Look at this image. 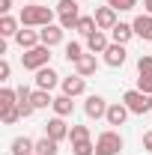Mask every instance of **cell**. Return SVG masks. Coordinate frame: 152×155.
<instances>
[{
	"mask_svg": "<svg viewBox=\"0 0 152 155\" xmlns=\"http://www.w3.org/2000/svg\"><path fill=\"white\" fill-rule=\"evenodd\" d=\"M119 149H122V137L116 134V131L98 134V140H95V155H116Z\"/></svg>",
	"mask_w": 152,
	"mask_h": 155,
	"instance_id": "4",
	"label": "cell"
},
{
	"mask_svg": "<svg viewBox=\"0 0 152 155\" xmlns=\"http://www.w3.org/2000/svg\"><path fill=\"white\" fill-rule=\"evenodd\" d=\"M15 93H18V101H30V96H33V90H30V87H24V84H21Z\"/></svg>",
	"mask_w": 152,
	"mask_h": 155,
	"instance_id": "33",
	"label": "cell"
},
{
	"mask_svg": "<svg viewBox=\"0 0 152 155\" xmlns=\"http://www.w3.org/2000/svg\"><path fill=\"white\" fill-rule=\"evenodd\" d=\"M57 72H54V69H48V66H45V69H39L36 72V90H48V93H51V90H54V87H57Z\"/></svg>",
	"mask_w": 152,
	"mask_h": 155,
	"instance_id": "9",
	"label": "cell"
},
{
	"mask_svg": "<svg viewBox=\"0 0 152 155\" xmlns=\"http://www.w3.org/2000/svg\"><path fill=\"white\" fill-rule=\"evenodd\" d=\"M111 36H114V42H116V45H125V42L134 36V27H131V24H122V21H119L114 30H111Z\"/></svg>",
	"mask_w": 152,
	"mask_h": 155,
	"instance_id": "17",
	"label": "cell"
},
{
	"mask_svg": "<svg viewBox=\"0 0 152 155\" xmlns=\"http://www.w3.org/2000/svg\"><path fill=\"white\" fill-rule=\"evenodd\" d=\"M9 9H12V0H0V12H3V15H6V12H9Z\"/></svg>",
	"mask_w": 152,
	"mask_h": 155,
	"instance_id": "37",
	"label": "cell"
},
{
	"mask_svg": "<svg viewBox=\"0 0 152 155\" xmlns=\"http://www.w3.org/2000/svg\"><path fill=\"white\" fill-rule=\"evenodd\" d=\"M33 155H39V152H33Z\"/></svg>",
	"mask_w": 152,
	"mask_h": 155,
	"instance_id": "40",
	"label": "cell"
},
{
	"mask_svg": "<svg viewBox=\"0 0 152 155\" xmlns=\"http://www.w3.org/2000/svg\"><path fill=\"white\" fill-rule=\"evenodd\" d=\"M87 90V84H84V75H72V78H63V96H81Z\"/></svg>",
	"mask_w": 152,
	"mask_h": 155,
	"instance_id": "10",
	"label": "cell"
},
{
	"mask_svg": "<svg viewBox=\"0 0 152 155\" xmlns=\"http://www.w3.org/2000/svg\"><path fill=\"white\" fill-rule=\"evenodd\" d=\"M95 27L98 30H114L116 27V9H111V6H101V9H95Z\"/></svg>",
	"mask_w": 152,
	"mask_h": 155,
	"instance_id": "7",
	"label": "cell"
},
{
	"mask_svg": "<svg viewBox=\"0 0 152 155\" xmlns=\"http://www.w3.org/2000/svg\"><path fill=\"white\" fill-rule=\"evenodd\" d=\"M48 60H51V48H48V45H36V48H30V51H24V54H21L24 69H33V72L45 69V66H48Z\"/></svg>",
	"mask_w": 152,
	"mask_h": 155,
	"instance_id": "2",
	"label": "cell"
},
{
	"mask_svg": "<svg viewBox=\"0 0 152 155\" xmlns=\"http://www.w3.org/2000/svg\"><path fill=\"white\" fill-rule=\"evenodd\" d=\"M143 6H146V15H152V0H143Z\"/></svg>",
	"mask_w": 152,
	"mask_h": 155,
	"instance_id": "38",
	"label": "cell"
},
{
	"mask_svg": "<svg viewBox=\"0 0 152 155\" xmlns=\"http://www.w3.org/2000/svg\"><path fill=\"white\" fill-rule=\"evenodd\" d=\"M72 152H75V155H93L95 146L90 143V140H78V143H72Z\"/></svg>",
	"mask_w": 152,
	"mask_h": 155,
	"instance_id": "27",
	"label": "cell"
},
{
	"mask_svg": "<svg viewBox=\"0 0 152 155\" xmlns=\"http://www.w3.org/2000/svg\"><path fill=\"white\" fill-rule=\"evenodd\" d=\"M75 30H78V33H84V36H90V33H95L98 27H95V18H93V15H81Z\"/></svg>",
	"mask_w": 152,
	"mask_h": 155,
	"instance_id": "23",
	"label": "cell"
},
{
	"mask_svg": "<svg viewBox=\"0 0 152 155\" xmlns=\"http://www.w3.org/2000/svg\"><path fill=\"white\" fill-rule=\"evenodd\" d=\"M18 104V93L15 90H0V110H9V107H15Z\"/></svg>",
	"mask_w": 152,
	"mask_h": 155,
	"instance_id": "22",
	"label": "cell"
},
{
	"mask_svg": "<svg viewBox=\"0 0 152 155\" xmlns=\"http://www.w3.org/2000/svg\"><path fill=\"white\" fill-rule=\"evenodd\" d=\"M30 101H33V107H48V104H54V98L48 96V90H36V93L30 96Z\"/></svg>",
	"mask_w": 152,
	"mask_h": 155,
	"instance_id": "25",
	"label": "cell"
},
{
	"mask_svg": "<svg viewBox=\"0 0 152 155\" xmlns=\"http://www.w3.org/2000/svg\"><path fill=\"white\" fill-rule=\"evenodd\" d=\"M104 63H107V66H122V63H125V45H111V48H107V51H104Z\"/></svg>",
	"mask_w": 152,
	"mask_h": 155,
	"instance_id": "14",
	"label": "cell"
},
{
	"mask_svg": "<svg viewBox=\"0 0 152 155\" xmlns=\"http://www.w3.org/2000/svg\"><path fill=\"white\" fill-rule=\"evenodd\" d=\"M69 137H72V143H78V140H90V128H87V125H72Z\"/></svg>",
	"mask_w": 152,
	"mask_h": 155,
	"instance_id": "29",
	"label": "cell"
},
{
	"mask_svg": "<svg viewBox=\"0 0 152 155\" xmlns=\"http://www.w3.org/2000/svg\"><path fill=\"white\" fill-rule=\"evenodd\" d=\"M84 110L90 119H101V116H107V101L101 96H90L87 98V104H84Z\"/></svg>",
	"mask_w": 152,
	"mask_h": 155,
	"instance_id": "8",
	"label": "cell"
},
{
	"mask_svg": "<svg viewBox=\"0 0 152 155\" xmlns=\"http://www.w3.org/2000/svg\"><path fill=\"white\" fill-rule=\"evenodd\" d=\"M131 27H134V36L149 39V42H152V15H137Z\"/></svg>",
	"mask_w": 152,
	"mask_h": 155,
	"instance_id": "12",
	"label": "cell"
},
{
	"mask_svg": "<svg viewBox=\"0 0 152 155\" xmlns=\"http://www.w3.org/2000/svg\"><path fill=\"white\" fill-rule=\"evenodd\" d=\"M54 110H57V116H69L72 110H75L72 96H57V98H54Z\"/></svg>",
	"mask_w": 152,
	"mask_h": 155,
	"instance_id": "20",
	"label": "cell"
},
{
	"mask_svg": "<svg viewBox=\"0 0 152 155\" xmlns=\"http://www.w3.org/2000/svg\"><path fill=\"white\" fill-rule=\"evenodd\" d=\"M137 90L146 93V96H152V72H143V75L137 78Z\"/></svg>",
	"mask_w": 152,
	"mask_h": 155,
	"instance_id": "28",
	"label": "cell"
},
{
	"mask_svg": "<svg viewBox=\"0 0 152 155\" xmlns=\"http://www.w3.org/2000/svg\"><path fill=\"white\" fill-rule=\"evenodd\" d=\"M107 6L111 9H119V12H131L134 6H137V0H107Z\"/></svg>",
	"mask_w": 152,
	"mask_h": 155,
	"instance_id": "30",
	"label": "cell"
},
{
	"mask_svg": "<svg viewBox=\"0 0 152 155\" xmlns=\"http://www.w3.org/2000/svg\"><path fill=\"white\" fill-rule=\"evenodd\" d=\"M95 66H98V63H95V57H93V54H84V57L75 63L78 75H84V78H87V75H93V72H95Z\"/></svg>",
	"mask_w": 152,
	"mask_h": 155,
	"instance_id": "19",
	"label": "cell"
},
{
	"mask_svg": "<svg viewBox=\"0 0 152 155\" xmlns=\"http://www.w3.org/2000/svg\"><path fill=\"white\" fill-rule=\"evenodd\" d=\"M81 57H84V48H81L78 42H69V45H66V60H69V63H78Z\"/></svg>",
	"mask_w": 152,
	"mask_h": 155,
	"instance_id": "26",
	"label": "cell"
},
{
	"mask_svg": "<svg viewBox=\"0 0 152 155\" xmlns=\"http://www.w3.org/2000/svg\"><path fill=\"white\" fill-rule=\"evenodd\" d=\"M122 104L131 110V114H146L152 104H149V96L146 93H140V90H128L125 96H122Z\"/></svg>",
	"mask_w": 152,
	"mask_h": 155,
	"instance_id": "5",
	"label": "cell"
},
{
	"mask_svg": "<svg viewBox=\"0 0 152 155\" xmlns=\"http://www.w3.org/2000/svg\"><path fill=\"white\" fill-rule=\"evenodd\" d=\"M128 114H131V110H128V107H125V104L119 101V104H111V107H107V116H104V119H107L111 125H122Z\"/></svg>",
	"mask_w": 152,
	"mask_h": 155,
	"instance_id": "15",
	"label": "cell"
},
{
	"mask_svg": "<svg viewBox=\"0 0 152 155\" xmlns=\"http://www.w3.org/2000/svg\"><path fill=\"white\" fill-rule=\"evenodd\" d=\"M143 149H149V152H152V131L143 134Z\"/></svg>",
	"mask_w": 152,
	"mask_h": 155,
	"instance_id": "36",
	"label": "cell"
},
{
	"mask_svg": "<svg viewBox=\"0 0 152 155\" xmlns=\"http://www.w3.org/2000/svg\"><path fill=\"white\" fill-rule=\"evenodd\" d=\"M0 116H3L6 125H12V122H18V119H21V110H18V104H15V107H9V110H0Z\"/></svg>",
	"mask_w": 152,
	"mask_h": 155,
	"instance_id": "31",
	"label": "cell"
},
{
	"mask_svg": "<svg viewBox=\"0 0 152 155\" xmlns=\"http://www.w3.org/2000/svg\"><path fill=\"white\" fill-rule=\"evenodd\" d=\"M87 48H90L93 54H104L111 45H107V36H104L101 30H95V33H90V36H87Z\"/></svg>",
	"mask_w": 152,
	"mask_h": 155,
	"instance_id": "13",
	"label": "cell"
},
{
	"mask_svg": "<svg viewBox=\"0 0 152 155\" xmlns=\"http://www.w3.org/2000/svg\"><path fill=\"white\" fill-rule=\"evenodd\" d=\"M0 36L3 39L6 36H18V21L9 18V15H3V18H0Z\"/></svg>",
	"mask_w": 152,
	"mask_h": 155,
	"instance_id": "21",
	"label": "cell"
},
{
	"mask_svg": "<svg viewBox=\"0 0 152 155\" xmlns=\"http://www.w3.org/2000/svg\"><path fill=\"white\" fill-rule=\"evenodd\" d=\"M9 72H12V69H9V63L3 60V63H0V81H9Z\"/></svg>",
	"mask_w": 152,
	"mask_h": 155,
	"instance_id": "35",
	"label": "cell"
},
{
	"mask_svg": "<svg viewBox=\"0 0 152 155\" xmlns=\"http://www.w3.org/2000/svg\"><path fill=\"white\" fill-rule=\"evenodd\" d=\"M137 69H140V75H143V72H152V54H140Z\"/></svg>",
	"mask_w": 152,
	"mask_h": 155,
	"instance_id": "32",
	"label": "cell"
},
{
	"mask_svg": "<svg viewBox=\"0 0 152 155\" xmlns=\"http://www.w3.org/2000/svg\"><path fill=\"white\" fill-rule=\"evenodd\" d=\"M54 21V12L48 6H24L21 9V24L24 27H48Z\"/></svg>",
	"mask_w": 152,
	"mask_h": 155,
	"instance_id": "1",
	"label": "cell"
},
{
	"mask_svg": "<svg viewBox=\"0 0 152 155\" xmlns=\"http://www.w3.org/2000/svg\"><path fill=\"white\" fill-rule=\"evenodd\" d=\"M36 152V143L30 137H15L12 140V155H33Z\"/></svg>",
	"mask_w": 152,
	"mask_h": 155,
	"instance_id": "16",
	"label": "cell"
},
{
	"mask_svg": "<svg viewBox=\"0 0 152 155\" xmlns=\"http://www.w3.org/2000/svg\"><path fill=\"white\" fill-rule=\"evenodd\" d=\"M36 152L39 155H57L60 149H57V140H51V137H42L36 143Z\"/></svg>",
	"mask_w": 152,
	"mask_h": 155,
	"instance_id": "24",
	"label": "cell"
},
{
	"mask_svg": "<svg viewBox=\"0 0 152 155\" xmlns=\"http://www.w3.org/2000/svg\"><path fill=\"white\" fill-rule=\"evenodd\" d=\"M57 12H60V27H63V30H75V27H78V18H81L78 0H60Z\"/></svg>",
	"mask_w": 152,
	"mask_h": 155,
	"instance_id": "3",
	"label": "cell"
},
{
	"mask_svg": "<svg viewBox=\"0 0 152 155\" xmlns=\"http://www.w3.org/2000/svg\"><path fill=\"white\" fill-rule=\"evenodd\" d=\"M18 110H21V116H30L36 107H33V101H18Z\"/></svg>",
	"mask_w": 152,
	"mask_h": 155,
	"instance_id": "34",
	"label": "cell"
},
{
	"mask_svg": "<svg viewBox=\"0 0 152 155\" xmlns=\"http://www.w3.org/2000/svg\"><path fill=\"white\" fill-rule=\"evenodd\" d=\"M69 131H72V128L63 122V116H54V119L45 122V137H51V140H57V143L63 137H69Z\"/></svg>",
	"mask_w": 152,
	"mask_h": 155,
	"instance_id": "6",
	"label": "cell"
},
{
	"mask_svg": "<svg viewBox=\"0 0 152 155\" xmlns=\"http://www.w3.org/2000/svg\"><path fill=\"white\" fill-rule=\"evenodd\" d=\"M39 39H42V45L54 48V45H60V42H63V27L48 24V27H42V30H39Z\"/></svg>",
	"mask_w": 152,
	"mask_h": 155,
	"instance_id": "11",
	"label": "cell"
},
{
	"mask_svg": "<svg viewBox=\"0 0 152 155\" xmlns=\"http://www.w3.org/2000/svg\"><path fill=\"white\" fill-rule=\"evenodd\" d=\"M149 104H152V96H149Z\"/></svg>",
	"mask_w": 152,
	"mask_h": 155,
	"instance_id": "39",
	"label": "cell"
},
{
	"mask_svg": "<svg viewBox=\"0 0 152 155\" xmlns=\"http://www.w3.org/2000/svg\"><path fill=\"white\" fill-rule=\"evenodd\" d=\"M15 42H18L24 51H30V48H36V42H42V39H39V33H33V30H18Z\"/></svg>",
	"mask_w": 152,
	"mask_h": 155,
	"instance_id": "18",
	"label": "cell"
}]
</instances>
